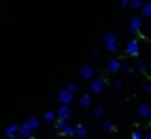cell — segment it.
<instances>
[{
	"label": "cell",
	"mask_w": 151,
	"mask_h": 139,
	"mask_svg": "<svg viewBox=\"0 0 151 139\" xmlns=\"http://www.w3.org/2000/svg\"><path fill=\"white\" fill-rule=\"evenodd\" d=\"M119 69H121V61H119V59H111V61L107 63V71H109V73H117Z\"/></svg>",
	"instance_id": "8fae6325"
},
{
	"label": "cell",
	"mask_w": 151,
	"mask_h": 139,
	"mask_svg": "<svg viewBox=\"0 0 151 139\" xmlns=\"http://www.w3.org/2000/svg\"><path fill=\"white\" fill-rule=\"evenodd\" d=\"M27 135H33V128L27 122H23V124H19V137H27Z\"/></svg>",
	"instance_id": "9c48e42d"
},
{
	"label": "cell",
	"mask_w": 151,
	"mask_h": 139,
	"mask_svg": "<svg viewBox=\"0 0 151 139\" xmlns=\"http://www.w3.org/2000/svg\"><path fill=\"white\" fill-rule=\"evenodd\" d=\"M113 86H115V90H122V82H115Z\"/></svg>",
	"instance_id": "cb8c5ba5"
},
{
	"label": "cell",
	"mask_w": 151,
	"mask_h": 139,
	"mask_svg": "<svg viewBox=\"0 0 151 139\" xmlns=\"http://www.w3.org/2000/svg\"><path fill=\"white\" fill-rule=\"evenodd\" d=\"M145 139H151V133H147V135H145Z\"/></svg>",
	"instance_id": "83f0119b"
},
{
	"label": "cell",
	"mask_w": 151,
	"mask_h": 139,
	"mask_svg": "<svg viewBox=\"0 0 151 139\" xmlns=\"http://www.w3.org/2000/svg\"><path fill=\"white\" fill-rule=\"evenodd\" d=\"M142 6H144L142 0H130V8H134V10H140Z\"/></svg>",
	"instance_id": "d6986e66"
},
{
	"label": "cell",
	"mask_w": 151,
	"mask_h": 139,
	"mask_svg": "<svg viewBox=\"0 0 151 139\" xmlns=\"http://www.w3.org/2000/svg\"><path fill=\"white\" fill-rule=\"evenodd\" d=\"M75 135H77L78 139H86V135H88V130H86L84 126H77V128H75Z\"/></svg>",
	"instance_id": "4fadbf2b"
},
{
	"label": "cell",
	"mask_w": 151,
	"mask_h": 139,
	"mask_svg": "<svg viewBox=\"0 0 151 139\" xmlns=\"http://www.w3.org/2000/svg\"><path fill=\"white\" fill-rule=\"evenodd\" d=\"M140 29H142V19L138 17V15H134V17L130 19V31H132V33H140Z\"/></svg>",
	"instance_id": "ba28073f"
},
{
	"label": "cell",
	"mask_w": 151,
	"mask_h": 139,
	"mask_svg": "<svg viewBox=\"0 0 151 139\" xmlns=\"http://www.w3.org/2000/svg\"><path fill=\"white\" fill-rule=\"evenodd\" d=\"M103 88H105L103 80H92V84H90V92L92 93H101Z\"/></svg>",
	"instance_id": "52a82bcc"
},
{
	"label": "cell",
	"mask_w": 151,
	"mask_h": 139,
	"mask_svg": "<svg viewBox=\"0 0 151 139\" xmlns=\"http://www.w3.org/2000/svg\"><path fill=\"white\" fill-rule=\"evenodd\" d=\"M101 114H103V109H101V107H98V109H94V116H96V118H100Z\"/></svg>",
	"instance_id": "7402d4cb"
},
{
	"label": "cell",
	"mask_w": 151,
	"mask_h": 139,
	"mask_svg": "<svg viewBox=\"0 0 151 139\" xmlns=\"http://www.w3.org/2000/svg\"><path fill=\"white\" fill-rule=\"evenodd\" d=\"M126 53L128 55H138L140 53V42L134 38V40H128V44H126Z\"/></svg>",
	"instance_id": "277c9868"
},
{
	"label": "cell",
	"mask_w": 151,
	"mask_h": 139,
	"mask_svg": "<svg viewBox=\"0 0 151 139\" xmlns=\"http://www.w3.org/2000/svg\"><path fill=\"white\" fill-rule=\"evenodd\" d=\"M121 6H122V8H126V6H130V0H121Z\"/></svg>",
	"instance_id": "603a6c76"
},
{
	"label": "cell",
	"mask_w": 151,
	"mask_h": 139,
	"mask_svg": "<svg viewBox=\"0 0 151 139\" xmlns=\"http://www.w3.org/2000/svg\"><path fill=\"white\" fill-rule=\"evenodd\" d=\"M19 133V124H10L4 130V135H17Z\"/></svg>",
	"instance_id": "7c38bea8"
},
{
	"label": "cell",
	"mask_w": 151,
	"mask_h": 139,
	"mask_svg": "<svg viewBox=\"0 0 151 139\" xmlns=\"http://www.w3.org/2000/svg\"><path fill=\"white\" fill-rule=\"evenodd\" d=\"M27 124H29L33 130H37L38 126H40V120H38L37 116H29V118H27Z\"/></svg>",
	"instance_id": "5bb4252c"
},
{
	"label": "cell",
	"mask_w": 151,
	"mask_h": 139,
	"mask_svg": "<svg viewBox=\"0 0 151 139\" xmlns=\"http://www.w3.org/2000/svg\"><path fill=\"white\" fill-rule=\"evenodd\" d=\"M101 130H103V132H105V133H111V132H115V126L111 124V122H103Z\"/></svg>",
	"instance_id": "ac0fdd59"
},
{
	"label": "cell",
	"mask_w": 151,
	"mask_h": 139,
	"mask_svg": "<svg viewBox=\"0 0 151 139\" xmlns=\"http://www.w3.org/2000/svg\"><path fill=\"white\" fill-rule=\"evenodd\" d=\"M138 116L140 118H149L151 116V107L149 105H140L138 107Z\"/></svg>",
	"instance_id": "30bf717a"
},
{
	"label": "cell",
	"mask_w": 151,
	"mask_h": 139,
	"mask_svg": "<svg viewBox=\"0 0 151 139\" xmlns=\"http://www.w3.org/2000/svg\"><path fill=\"white\" fill-rule=\"evenodd\" d=\"M78 103H81V107H90L92 99H90V95H82V97L78 99Z\"/></svg>",
	"instance_id": "e0dca14e"
},
{
	"label": "cell",
	"mask_w": 151,
	"mask_h": 139,
	"mask_svg": "<svg viewBox=\"0 0 151 139\" xmlns=\"http://www.w3.org/2000/svg\"><path fill=\"white\" fill-rule=\"evenodd\" d=\"M81 76L84 80H92L94 78V67L92 65H82L81 67Z\"/></svg>",
	"instance_id": "5b68a950"
},
{
	"label": "cell",
	"mask_w": 151,
	"mask_h": 139,
	"mask_svg": "<svg viewBox=\"0 0 151 139\" xmlns=\"http://www.w3.org/2000/svg\"><path fill=\"white\" fill-rule=\"evenodd\" d=\"M142 14H144V17H151V2L142 6Z\"/></svg>",
	"instance_id": "2e32d148"
},
{
	"label": "cell",
	"mask_w": 151,
	"mask_h": 139,
	"mask_svg": "<svg viewBox=\"0 0 151 139\" xmlns=\"http://www.w3.org/2000/svg\"><path fill=\"white\" fill-rule=\"evenodd\" d=\"M55 116H58V114H55L54 110H46V113H44V122H48V124H50V122L55 120Z\"/></svg>",
	"instance_id": "9a60e30c"
},
{
	"label": "cell",
	"mask_w": 151,
	"mask_h": 139,
	"mask_svg": "<svg viewBox=\"0 0 151 139\" xmlns=\"http://www.w3.org/2000/svg\"><path fill=\"white\" fill-rule=\"evenodd\" d=\"M23 139H33V135H27V137H23Z\"/></svg>",
	"instance_id": "4316f807"
},
{
	"label": "cell",
	"mask_w": 151,
	"mask_h": 139,
	"mask_svg": "<svg viewBox=\"0 0 151 139\" xmlns=\"http://www.w3.org/2000/svg\"><path fill=\"white\" fill-rule=\"evenodd\" d=\"M58 130L63 135H73L75 133V128H71V126L67 124V120H59V118H58Z\"/></svg>",
	"instance_id": "3957f363"
},
{
	"label": "cell",
	"mask_w": 151,
	"mask_h": 139,
	"mask_svg": "<svg viewBox=\"0 0 151 139\" xmlns=\"http://www.w3.org/2000/svg\"><path fill=\"white\" fill-rule=\"evenodd\" d=\"M67 90H69L71 93H77L78 92V88H77V84H73V82H71V84H67Z\"/></svg>",
	"instance_id": "ffe728a7"
},
{
	"label": "cell",
	"mask_w": 151,
	"mask_h": 139,
	"mask_svg": "<svg viewBox=\"0 0 151 139\" xmlns=\"http://www.w3.org/2000/svg\"><path fill=\"white\" fill-rule=\"evenodd\" d=\"M4 139H19V133L17 135H4Z\"/></svg>",
	"instance_id": "d4e9b609"
},
{
	"label": "cell",
	"mask_w": 151,
	"mask_h": 139,
	"mask_svg": "<svg viewBox=\"0 0 151 139\" xmlns=\"http://www.w3.org/2000/svg\"><path fill=\"white\" fill-rule=\"evenodd\" d=\"M145 92H147V93H149V95H151V84H149V86H147V88H145Z\"/></svg>",
	"instance_id": "484cf974"
},
{
	"label": "cell",
	"mask_w": 151,
	"mask_h": 139,
	"mask_svg": "<svg viewBox=\"0 0 151 139\" xmlns=\"http://www.w3.org/2000/svg\"><path fill=\"white\" fill-rule=\"evenodd\" d=\"M103 46H105V50L109 51V53H115V51L119 50V42H117V36H115L113 33H107L105 36H103Z\"/></svg>",
	"instance_id": "6da1fadb"
},
{
	"label": "cell",
	"mask_w": 151,
	"mask_h": 139,
	"mask_svg": "<svg viewBox=\"0 0 151 139\" xmlns=\"http://www.w3.org/2000/svg\"><path fill=\"white\" fill-rule=\"evenodd\" d=\"M73 95H75V93H71L69 90L65 88V90H61V92L58 93V101L61 103V105H69V103L73 101Z\"/></svg>",
	"instance_id": "7a4b0ae2"
},
{
	"label": "cell",
	"mask_w": 151,
	"mask_h": 139,
	"mask_svg": "<svg viewBox=\"0 0 151 139\" xmlns=\"http://www.w3.org/2000/svg\"><path fill=\"white\" fill-rule=\"evenodd\" d=\"M55 114H58V118H59V120H67V118H69L73 113H71L69 105H61V107L58 109V113H55Z\"/></svg>",
	"instance_id": "8992f818"
},
{
	"label": "cell",
	"mask_w": 151,
	"mask_h": 139,
	"mask_svg": "<svg viewBox=\"0 0 151 139\" xmlns=\"http://www.w3.org/2000/svg\"><path fill=\"white\" fill-rule=\"evenodd\" d=\"M132 139H145V135H144L142 132H134V133H132Z\"/></svg>",
	"instance_id": "44dd1931"
}]
</instances>
